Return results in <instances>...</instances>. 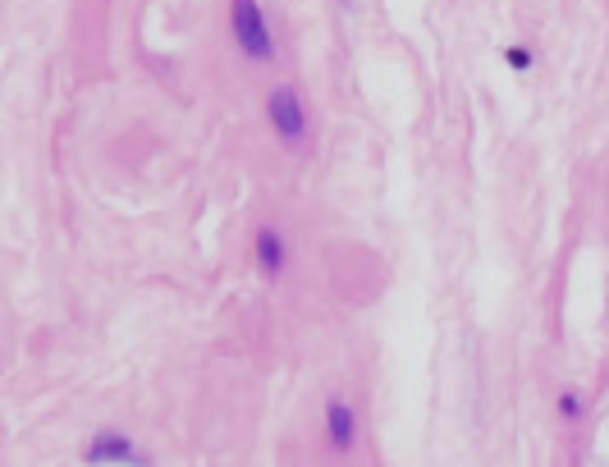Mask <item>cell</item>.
<instances>
[{
  "instance_id": "1",
  "label": "cell",
  "mask_w": 609,
  "mask_h": 467,
  "mask_svg": "<svg viewBox=\"0 0 609 467\" xmlns=\"http://www.w3.org/2000/svg\"><path fill=\"white\" fill-rule=\"evenodd\" d=\"M234 37H239L243 55H252V60H271L275 55L271 28H266V14L257 10V0H234Z\"/></svg>"
},
{
  "instance_id": "2",
  "label": "cell",
  "mask_w": 609,
  "mask_h": 467,
  "mask_svg": "<svg viewBox=\"0 0 609 467\" xmlns=\"http://www.w3.org/2000/svg\"><path fill=\"white\" fill-rule=\"evenodd\" d=\"M271 124L280 129V138H289V142H298L307 133V115H303V101H298L294 87L271 92Z\"/></svg>"
},
{
  "instance_id": "5",
  "label": "cell",
  "mask_w": 609,
  "mask_h": 467,
  "mask_svg": "<svg viewBox=\"0 0 609 467\" xmlns=\"http://www.w3.org/2000/svg\"><path fill=\"white\" fill-rule=\"evenodd\" d=\"M257 252H261V266H266V271H280V266H284V239L275 234V229H266V234H261Z\"/></svg>"
},
{
  "instance_id": "3",
  "label": "cell",
  "mask_w": 609,
  "mask_h": 467,
  "mask_svg": "<svg viewBox=\"0 0 609 467\" xmlns=\"http://www.w3.org/2000/svg\"><path fill=\"white\" fill-rule=\"evenodd\" d=\"M87 463H142V454L124 440V435H97L92 449H87Z\"/></svg>"
},
{
  "instance_id": "6",
  "label": "cell",
  "mask_w": 609,
  "mask_h": 467,
  "mask_svg": "<svg viewBox=\"0 0 609 467\" xmlns=\"http://www.w3.org/2000/svg\"><path fill=\"white\" fill-rule=\"evenodd\" d=\"M509 65L513 69H527V51H509Z\"/></svg>"
},
{
  "instance_id": "4",
  "label": "cell",
  "mask_w": 609,
  "mask_h": 467,
  "mask_svg": "<svg viewBox=\"0 0 609 467\" xmlns=\"http://www.w3.org/2000/svg\"><path fill=\"white\" fill-rule=\"evenodd\" d=\"M326 422H330V435H335V445H339V449L353 445V413H348V403H344V399L330 403Z\"/></svg>"
}]
</instances>
